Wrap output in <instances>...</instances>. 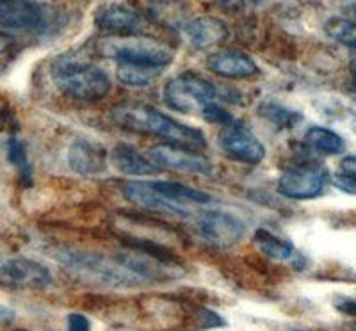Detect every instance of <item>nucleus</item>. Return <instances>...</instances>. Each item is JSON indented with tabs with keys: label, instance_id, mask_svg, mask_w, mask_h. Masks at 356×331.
<instances>
[{
	"label": "nucleus",
	"instance_id": "f257e3e1",
	"mask_svg": "<svg viewBox=\"0 0 356 331\" xmlns=\"http://www.w3.org/2000/svg\"><path fill=\"white\" fill-rule=\"evenodd\" d=\"M113 120L122 129L164 139L170 145L203 152L207 148L205 134L195 127L182 125L168 114L143 102H125L113 109Z\"/></svg>",
	"mask_w": 356,
	"mask_h": 331
},
{
	"label": "nucleus",
	"instance_id": "f03ea898",
	"mask_svg": "<svg viewBox=\"0 0 356 331\" xmlns=\"http://www.w3.org/2000/svg\"><path fill=\"white\" fill-rule=\"evenodd\" d=\"M122 193L130 203L148 210H159L168 214L187 216L193 207L207 205L211 196L195 187L177 182H154V180H130L122 186Z\"/></svg>",
	"mask_w": 356,
	"mask_h": 331
},
{
	"label": "nucleus",
	"instance_id": "7ed1b4c3",
	"mask_svg": "<svg viewBox=\"0 0 356 331\" xmlns=\"http://www.w3.org/2000/svg\"><path fill=\"white\" fill-rule=\"evenodd\" d=\"M52 79L63 93L86 102L102 100L111 91L109 75L89 65L81 52L63 54L52 63Z\"/></svg>",
	"mask_w": 356,
	"mask_h": 331
},
{
	"label": "nucleus",
	"instance_id": "20e7f679",
	"mask_svg": "<svg viewBox=\"0 0 356 331\" xmlns=\"http://www.w3.org/2000/svg\"><path fill=\"white\" fill-rule=\"evenodd\" d=\"M59 262L72 273L91 283L111 289L138 287L141 280L116 260H109L91 251H61Z\"/></svg>",
	"mask_w": 356,
	"mask_h": 331
},
{
	"label": "nucleus",
	"instance_id": "39448f33",
	"mask_svg": "<svg viewBox=\"0 0 356 331\" xmlns=\"http://www.w3.org/2000/svg\"><path fill=\"white\" fill-rule=\"evenodd\" d=\"M102 54L114 59L118 66H136V68L162 72L173 61V50L168 45L152 38H113L102 43Z\"/></svg>",
	"mask_w": 356,
	"mask_h": 331
},
{
	"label": "nucleus",
	"instance_id": "423d86ee",
	"mask_svg": "<svg viewBox=\"0 0 356 331\" xmlns=\"http://www.w3.org/2000/svg\"><path fill=\"white\" fill-rule=\"evenodd\" d=\"M162 93H164V102L171 109L184 114H198V116H202L209 105L219 104L222 100L218 86L195 73H182L168 81Z\"/></svg>",
	"mask_w": 356,
	"mask_h": 331
},
{
	"label": "nucleus",
	"instance_id": "0eeeda50",
	"mask_svg": "<svg viewBox=\"0 0 356 331\" xmlns=\"http://www.w3.org/2000/svg\"><path fill=\"white\" fill-rule=\"evenodd\" d=\"M116 262L122 264L127 271L148 282H173L184 275L180 266L168 259L166 253H157L150 244L134 246L116 255Z\"/></svg>",
	"mask_w": 356,
	"mask_h": 331
},
{
	"label": "nucleus",
	"instance_id": "6e6552de",
	"mask_svg": "<svg viewBox=\"0 0 356 331\" xmlns=\"http://www.w3.org/2000/svg\"><path fill=\"white\" fill-rule=\"evenodd\" d=\"M148 157H150V161L157 166L159 170L164 168V170L205 175V177L214 173L212 162L202 152L184 148V146L170 145V143H161V145L152 146Z\"/></svg>",
	"mask_w": 356,
	"mask_h": 331
},
{
	"label": "nucleus",
	"instance_id": "1a4fd4ad",
	"mask_svg": "<svg viewBox=\"0 0 356 331\" xmlns=\"http://www.w3.org/2000/svg\"><path fill=\"white\" fill-rule=\"evenodd\" d=\"M54 282L50 271L24 257L0 260V285L17 289H47Z\"/></svg>",
	"mask_w": 356,
	"mask_h": 331
},
{
	"label": "nucleus",
	"instance_id": "9d476101",
	"mask_svg": "<svg viewBox=\"0 0 356 331\" xmlns=\"http://www.w3.org/2000/svg\"><path fill=\"white\" fill-rule=\"evenodd\" d=\"M49 22V9L34 0H0V27L43 33Z\"/></svg>",
	"mask_w": 356,
	"mask_h": 331
},
{
	"label": "nucleus",
	"instance_id": "9b49d317",
	"mask_svg": "<svg viewBox=\"0 0 356 331\" xmlns=\"http://www.w3.org/2000/svg\"><path fill=\"white\" fill-rule=\"evenodd\" d=\"M219 148L225 155L243 164H260L266 157V146L257 139L255 134L241 123H232L222 129L219 136Z\"/></svg>",
	"mask_w": 356,
	"mask_h": 331
},
{
	"label": "nucleus",
	"instance_id": "f8f14e48",
	"mask_svg": "<svg viewBox=\"0 0 356 331\" xmlns=\"http://www.w3.org/2000/svg\"><path fill=\"white\" fill-rule=\"evenodd\" d=\"M328 184V173L323 168L303 166L285 171L278 180V193L289 200H312L321 196Z\"/></svg>",
	"mask_w": 356,
	"mask_h": 331
},
{
	"label": "nucleus",
	"instance_id": "ddd939ff",
	"mask_svg": "<svg viewBox=\"0 0 356 331\" xmlns=\"http://www.w3.org/2000/svg\"><path fill=\"white\" fill-rule=\"evenodd\" d=\"M200 234L207 243L216 248H230L239 243L246 232V225L239 218L222 212V210H209L200 218Z\"/></svg>",
	"mask_w": 356,
	"mask_h": 331
},
{
	"label": "nucleus",
	"instance_id": "4468645a",
	"mask_svg": "<svg viewBox=\"0 0 356 331\" xmlns=\"http://www.w3.org/2000/svg\"><path fill=\"white\" fill-rule=\"evenodd\" d=\"M97 25L104 33L114 38L139 36L145 31V20L138 11L123 4H111L102 8L97 15Z\"/></svg>",
	"mask_w": 356,
	"mask_h": 331
},
{
	"label": "nucleus",
	"instance_id": "2eb2a0df",
	"mask_svg": "<svg viewBox=\"0 0 356 331\" xmlns=\"http://www.w3.org/2000/svg\"><path fill=\"white\" fill-rule=\"evenodd\" d=\"M68 164L75 173L82 177H95L106 171L107 152L98 143L79 138L68 150Z\"/></svg>",
	"mask_w": 356,
	"mask_h": 331
},
{
	"label": "nucleus",
	"instance_id": "dca6fc26",
	"mask_svg": "<svg viewBox=\"0 0 356 331\" xmlns=\"http://www.w3.org/2000/svg\"><path fill=\"white\" fill-rule=\"evenodd\" d=\"M207 66L225 79H248L259 73V66L241 50H221L207 57Z\"/></svg>",
	"mask_w": 356,
	"mask_h": 331
},
{
	"label": "nucleus",
	"instance_id": "f3484780",
	"mask_svg": "<svg viewBox=\"0 0 356 331\" xmlns=\"http://www.w3.org/2000/svg\"><path fill=\"white\" fill-rule=\"evenodd\" d=\"M187 38L195 49H209L212 45L221 43L228 38L227 25L214 17H198L187 22L186 27Z\"/></svg>",
	"mask_w": 356,
	"mask_h": 331
},
{
	"label": "nucleus",
	"instance_id": "a211bd4d",
	"mask_svg": "<svg viewBox=\"0 0 356 331\" xmlns=\"http://www.w3.org/2000/svg\"><path fill=\"white\" fill-rule=\"evenodd\" d=\"M111 159L114 168L127 177H152L159 173V168L150 161V157L146 159L134 146L125 143L114 146Z\"/></svg>",
	"mask_w": 356,
	"mask_h": 331
},
{
	"label": "nucleus",
	"instance_id": "6ab92c4d",
	"mask_svg": "<svg viewBox=\"0 0 356 331\" xmlns=\"http://www.w3.org/2000/svg\"><path fill=\"white\" fill-rule=\"evenodd\" d=\"M255 244L266 257L276 262H294L301 264V257L296 251L294 244L287 239H282L278 235L271 234L266 228H260L255 232Z\"/></svg>",
	"mask_w": 356,
	"mask_h": 331
},
{
	"label": "nucleus",
	"instance_id": "aec40b11",
	"mask_svg": "<svg viewBox=\"0 0 356 331\" xmlns=\"http://www.w3.org/2000/svg\"><path fill=\"white\" fill-rule=\"evenodd\" d=\"M305 139H307V145L314 152H319L323 155H337L340 152H344L346 148L344 139L340 138L337 132L324 129V127H312V129H308Z\"/></svg>",
	"mask_w": 356,
	"mask_h": 331
},
{
	"label": "nucleus",
	"instance_id": "412c9836",
	"mask_svg": "<svg viewBox=\"0 0 356 331\" xmlns=\"http://www.w3.org/2000/svg\"><path fill=\"white\" fill-rule=\"evenodd\" d=\"M324 31L332 40L356 50V24L346 18H330L324 25Z\"/></svg>",
	"mask_w": 356,
	"mask_h": 331
},
{
	"label": "nucleus",
	"instance_id": "4be33fe9",
	"mask_svg": "<svg viewBox=\"0 0 356 331\" xmlns=\"http://www.w3.org/2000/svg\"><path fill=\"white\" fill-rule=\"evenodd\" d=\"M259 113L262 114L266 120L273 123V125L284 127V129H289V127H294L296 123L300 122V114L294 113V111L287 109V107H282L278 104H264L259 107Z\"/></svg>",
	"mask_w": 356,
	"mask_h": 331
},
{
	"label": "nucleus",
	"instance_id": "5701e85b",
	"mask_svg": "<svg viewBox=\"0 0 356 331\" xmlns=\"http://www.w3.org/2000/svg\"><path fill=\"white\" fill-rule=\"evenodd\" d=\"M161 72L155 70H145L136 68V66H118V79L125 86H132V88H139V86H146L154 82Z\"/></svg>",
	"mask_w": 356,
	"mask_h": 331
},
{
	"label": "nucleus",
	"instance_id": "b1692460",
	"mask_svg": "<svg viewBox=\"0 0 356 331\" xmlns=\"http://www.w3.org/2000/svg\"><path fill=\"white\" fill-rule=\"evenodd\" d=\"M8 159L11 164H15L20 170L22 178L29 180L31 178V166L27 162V154H25V146L18 139H9L8 143Z\"/></svg>",
	"mask_w": 356,
	"mask_h": 331
},
{
	"label": "nucleus",
	"instance_id": "393cba45",
	"mask_svg": "<svg viewBox=\"0 0 356 331\" xmlns=\"http://www.w3.org/2000/svg\"><path fill=\"white\" fill-rule=\"evenodd\" d=\"M202 118L205 122L212 123V125H222V127H228L232 123H235L234 116L232 113H228L221 104H212L209 105L205 111H203Z\"/></svg>",
	"mask_w": 356,
	"mask_h": 331
},
{
	"label": "nucleus",
	"instance_id": "a878e982",
	"mask_svg": "<svg viewBox=\"0 0 356 331\" xmlns=\"http://www.w3.org/2000/svg\"><path fill=\"white\" fill-rule=\"evenodd\" d=\"M66 324H68V331H91V323H89L88 317L82 314H77V312H73V314L68 315Z\"/></svg>",
	"mask_w": 356,
	"mask_h": 331
},
{
	"label": "nucleus",
	"instance_id": "bb28decb",
	"mask_svg": "<svg viewBox=\"0 0 356 331\" xmlns=\"http://www.w3.org/2000/svg\"><path fill=\"white\" fill-rule=\"evenodd\" d=\"M333 184H335V186L339 187L340 191H344V193L356 194V180H355V178H349V177H346V175H342V173H339V171H337V173L333 175Z\"/></svg>",
	"mask_w": 356,
	"mask_h": 331
},
{
	"label": "nucleus",
	"instance_id": "cd10ccee",
	"mask_svg": "<svg viewBox=\"0 0 356 331\" xmlns=\"http://www.w3.org/2000/svg\"><path fill=\"white\" fill-rule=\"evenodd\" d=\"M335 308L339 312H342V314L356 317V299L346 298V296H339V298L335 299Z\"/></svg>",
	"mask_w": 356,
	"mask_h": 331
},
{
	"label": "nucleus",
	"instance_id": "c85d7f7f",
	"mask_svg": "<svg viewBox=\"0 0 356 331\" xmlns=\"http://www.w3.org/2000/svg\"><path fill=\"white\" fill-rule=\"evenodd\" d=\"M339 173L346 175L349 178H355L356 180V157H346L340 161Z\"/></svg>",
	"mask_w": 356,
	"mask_h": 331
},
{
	"label": "nucleus",
	"instance_id": "c756f323",
	"mask_svg": "<svg viewBox=\"0 0 356 331\" xmlns=\"http://www.w3.org/2000/svg\"><path fill=\"white\" fill-rule=\"evenodd\" d=\"M15 317H17V315H15V312L11 310V308H8V307H4V305H0V323H13V321H15Z\"/></svg>",
	"mask_w": 356,
	"mask_h": 331
},
{
	"label": "nucleus",
	"instance_id": "7c9ffc66",
	"mask_svg": "<svg viewBox=\"0 0 356 331\" xmlns=\"http://www.w3.org/2000/svg\"><path fill=\"white\" fill-rule=\"evenodd\" d=\"M11 47H13L11 36H8V34H4V33H0V56L8 52Z\"/></svg>",
	"mask_w": 356,
	"mask_h": 331
},
{
	"label": "nucleus",
	"instance_id": "2f4dec72",
	"mask_svg": "<svg viewBox=\"0 0 356 331\" xmlns=\"http://www.w3.org/2000/svg\"><path fill=\"white\" fill-rule=\"evenodd\" d=\"M214 2H218L219 6H222V8L227 9H235L243 4V0H214Z\"/></svg>",
	"mask_w": 356,
	"mask_h": 331
},
{
	"label": "nucleus",
	"instance_id": "473e14b6",
	"mask_svg": "<svg viewBox=\"0 0 356 331\" xmlns=\"http://www.w3.org/2000/svg\"><path fill=\"white\" fill-rule=\"evenodd\" d=\"M349 72H351V82H353V88L356 89V52L353 54L351 59H349Z\"/></svg>",
	"mask_w": 356,
	"mask_h": 331
},
{
	"label": "nucleus",
	"instance_id": "72a5a7b5",
	"mask_svg": "<svg viewBox=\"0 0 356 331\" xmlns=\"http://www.w3.org/2000/svg\"><path fill=\"white\" fill-rule=\"evenodd\" d=\"M353 331H356V324H355V326H353Z\"/></svg>",
	"mask_w": 356,
	"mask_h": 331
}]
</instances>
